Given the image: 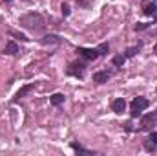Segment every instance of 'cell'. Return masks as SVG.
Wrapping results in <instances>:
<instances>
[{"instance_id": "cell-9", "label": "cell", "mask_w": 157, "mask_h": 156, "mask_svg": "<svg viewBox=\"0 0 157 156\" xmlns=\"http://www.w3.org/2000/svg\"><path fill=\"white\" fill-rule=\"evenodd\" d=\"M4 53H6V55H17V53H18V46H17V42L9 40V42L6 44V48H4Z\"/></svg>"}, {"instance_id": "cell-20", "label": "cell", "mask_w": 157, "mask_h": 156, "mask_svg": "<svg viewBox=\"0 0 157 156\" xmlns=\"http://www.w3.org/2000/svg\"><path fill=\"white\" fill-rule=\"evenodd\" d=\"M60 9H62V15H64V17H68V15H70V6H68V4H62V6H60Z\"/></svg>"}, {"instance_id": "cell-16", "label": "cell", "mask_w": 157, "mask_h": 156, "mask_svg": "<svg viewBox=\"0 0 157 156\" xmlns=\"http://www.w3.org/2000/svg\"><path fill=\"white\" fill-rule=\"evenodd\" d=\"M124 61H126V57H124V55H115V57L112 59V63H113L115 66H122V64H124Z\"/></svg>"}, {"instance_id": "cell-21", "label": "cell", "mask_w": 157, "mask_h": 156, "mask_svg": "<svg viewBox=\"0 0 157 156\" xmlns=\"http://www.w3.org/2000/svg\"><path fill=\"white\" fill-rule=\"evenodd\" d=\"M150 140H152V142L157 145V132H152V134H150Z\"/></svg>"}, {"instance_id": "cell-7", "label": "cell", "mask_w": 157, "mask_h": 156, "mask_svg": "<svg viewBox=\"0 0 157 156\" xmlns=\"http://www.w3.org/2000/svg\"><path fill=\"white\" fill-rule=\"evenodd\" d=\"M33 88H35V84H26V86H22V88H20V90H18V92L15 94L13 101H20V99H22L24 96H28V94H29V92H31Z\"/></svg>"}, {"instance_id": "cell-5", "label": "cell", "mask_w": 157, "mask_h": 156, "mask_svg": "<svg viewBox=\"0 0 157 156\" xmlns=\"http://www.w3.org/2000/svg\"><path fill=\"white\" fill-rule=\"evenodd\" d=\"M124 109H126V101H124L122 97L113 99V103H112V110H113L115 114H122V112H124Z\"/></svg>"}, {"instance_id": "cell-12", "label": "cell", "mask_w": 157, "mask_h": 156, "mask_svg": "<svg viewBox=\"0 0 157 156\" xmlns=\"http://www.w3.org/2000/svg\"><path fill=\"white\" fill-rule=\"evenodd\" d=\"M64 94H60V92H57V94H53L51 97H49V101H51V105H55V107H59V105H62L64 103Z\"/></svg>"}, {"instance_id": "cell-14", "label": "cell", "mask_w": 157, "mask_h": 156, "mask_svg": "<svg viewBox=\"0 0 157 156\" xmlns=\"http://www.w3.org/2000/svg\"><path fill=\"white\" fill-rule=\"evenodd\" d=\"M139 50H141V44H137V46H132V48H128V50H126V55H124V57H135Z\"/></svg>"}, {"instance_id": "cell-17", "label": "cell", "mask_w": 157, "mask_h": 156, "mask_svg": "<svg viewBox=\"0 0 157 156\" xmlns=\"http://www.w3.org/2000/svg\"><path fill=\"white\" fill-rule=\"evenodd\" d=\"M155 143H154V142H152V140H150V138H148V140H146V142H144V149H146V151H150V153H154V151H155Z\"/></svg>"}, {"instance_id": "cell-13", "label": "cell", "mask_w": 157, "mask_h": 156, "mask_svg": "<svg viewBox=\"0 0 157 156\" xmlns=\"http://www.w3.org/2000/svg\"><path fill=\"white\" fill-rule=\"evenodd\" d=\"M71 149L75 151V153H78V154H93L91 151H88V149H84V147H80V145H77V143H71Z\"/></svg>"}, {"instance_id": "cell-23", "label": "cell", "mask_w": 157, "mask_h": 156, "mask_svg": "<svg viewBox=\"0 0 157 156\" xmlns=\"http://www.w3.org/2000/svg\"><path fill=\"white\" fill-rule=\"evenodd\" d=\"M6 2H11V0H6Z\"/></svg>"}, {"instance_id": "cell-1", "label": "cell", "mask_w": 157, "mask_h": 156, "mask_svg": "<svg viewBox=\"0 0 157 156\" xmlns=\"http://www.w3.org/2000/svg\"><path fill=\"white\" fill-rule=\"evenodd\" d=\"M18 22H20L22 28H26V30H29L33 33H40L46 28V20L42 18V15H39V13H26V15L20 17Z\"/></svg>"}, {"instance_id": "cell-18", "label": "cell", "mask_w": 157, "mask_h": 156, "mask_svg": "<svg viewBox=\"0 0 157 156\" xmlns=\"http://www.w3.org/2000/svg\"><path fill=\"white\" fill-rule=\"evenodd\" d=\"M97 51H99V55H106V53H108V44H106V42H102V44L97 48Z\"/></svg>"}, {"instance_id": "cell-2", "label": "cell", "mask_w": 157, "mask_h": 156, "mask_svg": "<svg viewBox=\"0 0 157 156\" xmlns=\"http://www.w3.org/2000/svg\"><path fill=\"white\" fill-rule=\"evenodd\" d=\"M150 105V101L146 99V97H135L133 101H132V105H130V112H132V117H137L141 116V112L146 109Z\"/></svg>"}, {"instance_id": "cell-3", "label": "cell", "mask_w": 157, "mask_h": 156, "mask_svg": "<svg viewBox=\"0 0 157 156\" xmlns=\"http://www.w3.org/2000/svg\"><path fill=\"white\" fill-rule=\"evenodd\" d=\"M84 68H86V64L84 63H80V61H75V63H71L70 66H68V74L70 76H73V77H84Z\"/></svg>"}, {"instance_id": "cell-19", "label": "cell", "mask_w": 157, "mask_h": 156, "mask_svg": "<svg viewBox=\"0 0 157 156\" xmlns=\"http://www.w3.org/2000/svg\"><path fill=\"white\" fill-rule=\"evenodd\" d=\"M150 24H146V22H139V24H135V30L137 31H143V30H146Z\"/></svg>"}, {"instance_id": "cell-8", "label": "cell", "mask_w": 157, "mask_h": 156, "mask_svg": "<svg viewBox=\"0 0 157 156\" xmlns=\"http://www.w3.org/2000/svg\"><path fill=\"white\" fill-rule=\"evenodd\" d=\"M143 11H144V15H148V17H155V15H157V4L154 2V0H152V2H148V4H144Z\"/></svg>"}, {"instance_id": "cell-4", "label": "cell", "mask_w": 157, "mask_h": 156, "mask_svg": "<svg viewBox=\"0 0 157 156\" xmlns=\"http://www.w3.org/2000/svg\"><path fill=\"white\" fill-rule=\"evenodd\" d=\"M77 53L82 55L84 59H90V61H93V59L99 57V51L97 50H91V48H77Z\"/></svg>"}, {"instance_id": "cell-15", "label": "cell", "mask_w": 157, "mask_h": 156, "mask_svg": "<svg viewBox=\"0 0 157 156\" xmlns=\"http://www.w3.org/2000/svg\"><path fill=\"white\" fill-rule=\"evenodd\" d=\"M9 35L15 37V39H20V40H29L24 33H20V31H17V30H9Z\"/></svg>"}, {"instance_id": "cell-11", "label": "cell", "mask_w": 157, "mask_h": 156, "mask_svg": "<svg viewBox=\"0 0 157 156\" xmlns=\"http://www.w3.org/2000/svg\"><path fill=\"white\" fill-rule=\"evenodd\" d=\"M40 42L44 44V46H48V44H59L60 42V37L59 35H46V37H42Z\"/></svg>"}, {"instance_id": "cell-10", "label": "cell", "mask_w": 157, "mask_h": 156, "mask_svg": "<svg viewBox=\"0 0 157 156\" xmlns=\"http://www.w3.org/2000/svg\"><path fill=\"white\" fill-rule=\"evenodd\" d=\"M108 79H110V72H95V74H93V81L99 83V84L106 83Z\"/></svg>"}, {"instance_id": "cell-6", "label": "cell", "mask_w": 157, "mask_h": 156, "mask_svg": "<svg viewBox=\"0 0 157 156\" xmlns=\"http://www.w3.org/2000/svg\"><path fill=\"white\" fill-rule=\"evenodd\" d=\"M155 123H157V112L148 114V116L143 117V121H141V129H150V125H155Z\"/></svg>"}, {"instance_id": "cell-22", "label": "cell", "mask_w": 157, "mask_h": 156, "mask_svg": "<svg viewBox=\"0 0 157 156\" xmlns=\"http://www.w3.org/2000/svg\"><path fill=\"white\" fill-rule=\"evenodd\" d=\"M154 51H155V55H157V44H155V50H154Z\"/></svg>"}]
</instances>
